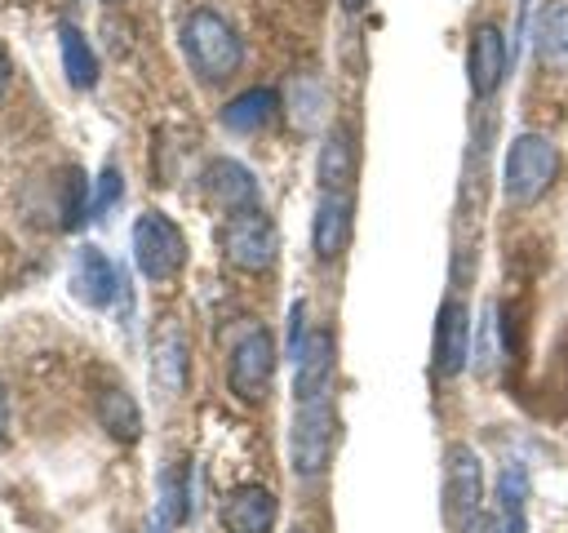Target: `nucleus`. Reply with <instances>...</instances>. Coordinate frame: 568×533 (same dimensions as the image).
Segmentation results:
<instances>
[{"mask_svg": "<svg viewBox=\"0 0 568 533\" xmlns=\"http://www.w3.org/2000/svg\"><path fill=\"white\" fill-rule=\"evenodd\" d=\"M182 53H186V62H191V71L200 76V80H226L235 67H240V58H244V44H240V36H235V27L222 18V13H213V9H191L186 18H182Z\"/></svg>", "mask_w": 568, "mask_h": 533, "instance_id": "obj_1", "label": "nucleus"}, {"mask_svg": "<svg viewBox=\"0 0 568 533\" xmlns=\"http://www.w3.org/2000/svg\"><path fill=\"white\" fill-rule=\"evenodd\" d=\"M559 173V151L546 133H519L501 164V187L510 204H537Z\"/></svg>", "mask_w": 568, "mask_h": 533, "instance_id": "obj_2", "label": "nucleus"}, {"mask_svg": "<svg viewBox=\"0 0 568 533\" xmlns=\"http://www.w3.org/2000/svg\"><path fill=\"white\" fill-rule=\"evenodd\" d=\"M133 262L146 280H173L186 262V240H182L178 222L155 213V209L138 213V222H133Z\"/></svg>", "mask_w": 568, "mask_h": 533, "instance_id": "obj_3", "label": "nucleus"}, {"mask_svg": "<svg viewBox=\"0 0 568 533\" xmlns=\"http://www.w3.org/2000/svg\"><path fill=\"white\" fill-rule=\"evenodd\" d=\"M333 453V404L328 395L320 400H297L293 431H288V457L297 475H320Z\"/></svg>", "mask_w": 568, "mask_h": 533, "instance_id": "obj_4", "label": "nucleus"}, {"mask_svg": "<svg viewBox=\"0 0 568 533\" xmlns=\"http://www.w3.org/2000/svg\"><path fill=\"white\" fill-rule=\"evenodd\" d=\"M271 373H275V338H271V329L257 324L235 342L231 364H226V382L240 400H262L271 386Z\"/></svg>", "mask_w": 568, "mask_h": 533, "instance_id": "obj_5", "label": "nucleus"}, {"mask_svg": "<svg viewBox=\"0 0 568 533\" xmlns=\"http://www.w3.org/2000/svg\"><path fill=\"white\" fill-rule=\"evenodd\" d=\"M222 249H226V258L240 271H266L275 262L280 240H275L271 218L257 213V209H248V213H231V222L222 231Z\"/></svg>", "mask_w": 568, "mask_h": 533, "instance_id": "obj_6", "label": "nucleus"}, {"mask_svg": "<svg viewBox=\"0 0 568 533\" xmlns=\"http://www.w3.org/2000/svg\"><path fill=\"white\" fill-rule=\"evenodd\" d=\"M479 497H484V471L470 444H453L444 453V511L448 520L462 529L466 520L479 515Z\"/></svg>", "mask_w": 568, "mask_h": 533, "instance_id": "obj_7", "label": "nucleus"}, {"mask_svg": "<svg viewBox=\"0 0 568 533\" xmlns=\"http://www.w3.org/2000/svg\"><path fill=\"white\" fill-rule=\"evenodd\" d=\"M470 360V320H466V302L448 298L439 306L435 320V373L439 378H457Z\"/></svg>", "mask_w": 568, "mask_h": 533, "instance_id": "obj_8", "label": "nucleus"}, {"mask_svg": "<svg viewBox=\"0 0 568 533\" xmlns=\"http://www.w3.org/2000/svg\"><path fill=\"white\" fill-rule=\"evenodd\" d=\"M501 76H506V40H501V31H497L493 22H484V27H475L470 49H466V80H470V93H475V98L497 93Z\"/></svg>", "mask_w": 568, "mask_h": 533, "instance_id": "obj_9", "label": "nucleus"}, {"mask_svg": "<svg viewBox=\"0 0 568 533\" xmlns=\"http://www.w3.org/2000/svg\"><path fill=\"white\" fill-rule=\"evenodd\" d=\"M120 289V275H115V262L93 249V244H80L75 258H71V293L89 306H106Z\"/></svg>", "mask_w": 568, "mask_h": 533, "instance_id": "obj_10", "label": "nucleus"}, {"mask_svg": "<svg viewBox=\"0 0 568 533\" xmlns=\"http://www.w3.org/2000/svg\"><path fill=\"white\" fill-rule=\"evenodd\" d=\"M204 191L213 195V204H222L226 213H248L257 209V182L240 160H209L204 169Z\"/></svg>", "mask_w": 568, "mask_h": 533, "instance_id": "obj_11", "label": "nucleus"}, {"mask_svg": "<svg viewBox=\"0 0 568 533\" xmlns=\"http://www.w3.org/2000/svg\"><path fill=\"white\" fill-rule=\"evenodd\" d=\"M532 49L546 71H568V0H546L532 18Z\"/></svg>", "mask_w": 568, "mask_h": 533, "instance_id": "obj_12", "label": "nucleus"}, {"mask_svg": "<svg viewBox=\"0 0 568 533\" xmlns=\"http://www.w3.org/2000/svg\"><path fill=\"white\" fill-rule=\"evenodd\" d=\"M222 524L226 533H271L275 524V493L262 484H244L226 497L222 506Z\"/></svg>", "mask_w": 568, "mask_h": 533, "instance_id": "obj_13", "label": "nucleus"}, {"mask_svg": "<svg viewBox=\"0 0 568 533\" xmlns=\"http://www.w3.org/2000/svg\"><path fill=\"white\" fill-rule=\"evenodd\" d=\"M328 382H333V333L315 329L297 355L293 391H297V400H320V395H328Z\"/></svg>", "mask_w": 568, "mask_h": 533, "instance_id": "obj_14", "label": "nucleus"}, {"mask_svg": "<svg viewBox=\"0 0 568 533\" xmlns=\"http://www.w3.org/2000/svg\"><path fill=\"white\" fill-rule=\"evenodd\" d=\"M351 240V200L346 195H328L315 204V222H311V244H315V258L333 262Z\"/></svg>", "mask_w": 568, "mask_h": 533, "instance_id": "obj_15", "label": "nucleus"}, {"mask_svg": "<svg viewBox=\"0 0 568 533\" xmlns=\"http://www.w3.org/2000/svg\"><path fill=\"white\" fill-rule=\"evenodd\" d=\"M280 111V93L275 89H244L222 107V124L235 133H257L262 124H271Z\"/></svg>", "mask_w": 568, "mask_h": 533, "instance_id": "obj_16", "label": "nucleus"}, {"mask_svg": "<svg viewBox=\"0 0 568 533\" xmlns=\"http://www.w3.org/2000/svg\"><path fill=\"white\" fill-rule=\"evenodd\" d=\"M98 422L106 426V435H115V440H124V444H133L138 435H142V409H138V400L124 391V386H102L98 391Z\"/></svg>", "mask_w": 568, "mask_h": 533, "instance_id": "obj_17", "label": "nucleus"}, {"mask_svg": "<svg viewBox=\"0 0 568 533\" xmlns=\"http://www.w3.org/2000/svg\"><path fill=\"white\" fill-rule=\"evenodd\" d=\"M497 533H524L528 529V471L506 466L497 480Z\"/></svg>", "mask_w": 568, "mask_h": 533, "instance_id": "obj_18", "label": "nucleus"}, {"mask_svg": "<svg viewBox=\"0 0 568 533\" xmlns=\"http://www.w3.org/2000/svg\"><path fill=\"white\" fill-rule=\"evenodd\" d=\"M315 178H320V187H324L328 195H342L346 182L355 178V147H351V138H346L342 129H333V133L324 138L320 160H315Z\"/></svg>", "mask_w": 568, "mask_h": 533, "instance_id": "obj_19", "label": "nucleus"}, {"mask_svg": "<svg viewBox=\"0 0 568 533\" xmlns=\"http://www.w3.org/2000/svg\"><path fill=\"white\" fill-rule=\"evenodd\" d=\"M58 53H62L67 80H71L75 89H93V80H98V58H93V49H89V40H84L80 27H71V22L58 27Z\"/></svg>", "mask_w": 568, "mask_h": 533, "instance_id": "obj_20", "label": "nucleus"}, {"mask_svg": "<svg viewBox=\"0 0 568 533\" xmlns=\"http://www.w3.org/2000/svg\"><path fill=\"white\" fill-rule=\"evenodd\" d=\"M155 378L169 395H178L182 382H186V342H182L178 329H164V338L155 346Z\"/></svg>", "mask_w": 568, "mask_h": 533, "instance_id": "obj_21", "label": "nucleus"}, {"mask_svg": "<svg viewBox=\"0 0 568 533\" xmlns=\"http://www.w3.org/2000/svg\"><path fill=\"white\" fill-rule=\"evenodd\" d=\"M288 93H293V120H297L302 129H311L315 115H320V102H324L320 80H315V76H297V80L288 84Z\"/></svg>", "mask_w": 568, "mask_h": 533, "instance_id": "obj_22", "label": "nucleus"}, {"mask_svg": "<svg viewBox=\"0 0 568 533\" xmlns=\"http://www.w3.org/2000/svg\"><path fill=\"white\" fill-rule=\"evenodd\" d=\"M120 191H124V182H120V169L115 164H106L102 173H98V191H93V200H89V213L93 218H102L115 200H120Z\"/></svg>", "mask_w": 568, "mask_h": 533, "instance_id": "obj_23", "label": "nucleus"}, {"mask_svg": "<svg viewBox=\"0 0 568 533\" xmlns=\"http://www.w3.org/2000/svg\"><path fill=\"white\" fill-rule=\"evenodd\" d=\"M89 218V204H84V178L80 169L67 173V204H62V227H80Z\"/></svg>", "mask_w": 568, "mask_h": 533, "instance_id": "obj_24", "label": "nucleus"}, {"mask_svg": "<svg viewBox=\"0 0 568 533\" xmlns=\"http://www.w3.org/2000/svg\"><path fill=\"white\" fill-rule=\"evenodd\" d=\"M306 302H293V311H288V355L297 360L302 355V346H306Z\"/></svg>", "mask_w": 568, "mask_h": 533, "instance_id": "obj_25", "label": "nucleus"}, {"mask_svg": "<svg viewBox=\"0 0 568 533\" xmlns=\"http://www.w3.org/2000/svg\"><path fill=\"white\" fill-rule=\"evenodd\" d=\"M462 533H497V520H493V515H484V511H479V515H475V520H466V524H462Z\"/></svg>", "mask_w": 568, "mask_h": 533, "instance_id": "obj_26", "label": "nucleus"}, {"mask_svg": "<svg viewBox=\"0 0 568 533\" xmlns=\"http://www.w3.org/2000/svg\"><path fill=\"white\" fill-rule=\"evenodd\" d=\"M4 426H9V400H4V386H0V435H4Z\"/></svg>", "mask_w": 568, "mask_h": 533, "instance_id": "obj_27", "label": "nucleus"}, {"mask_svg": "<svg viewBox=\"0 0 568 533\" xmlns=\"http://www.w3.org/2000/svg\"><path fill=\"white\" fill-rule=\"evenodd\" d=\"M4 84H9V53L0 49V93H4Z\"/></svg>", "mask_w": 568, "mask_h": 533, "instance_id": "obj_28", "label": "nucleus"}, {"mask_svg": "<svg viewBox=\"0 0 568 533\" xmlns=\"http://www.w3.org/2000/svg\"><path fill=\"white\" fill-rule=\"evenodd\" d=\"M342 9H346V13H359V9H364V0H342Z\"/></svg>", "mask_w": 568, "mask_h": 533, "instance_id": "obj_29", "label": "nucleus"}, {"mask_svg": "<svg viewBox=\"0 0 568 533\" xmlns=\"http://www.w3.org/2000/svg\"><path fill=\"white\" fill-rule=\"evenodd\" d=\"M288 533H311V529H302V524H297V529H288Z\"/></svg>", "mask_w": 568, "mask_h": 533, "instance_id": "obj_30", "label": "nucleus"}]
</instances>
